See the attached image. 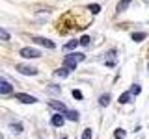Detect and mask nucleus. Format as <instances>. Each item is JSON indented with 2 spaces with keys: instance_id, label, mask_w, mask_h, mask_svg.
I'll return each mask as SVG.
<instances>
[{
  "instance_id": "obj_10",
  "label": "nucleus",
  "mask_w": 149,
  "mask_h": 139,
  "mask_svg": "<svg viewBox=\"0 0 149 139\" xmlns=\"http://www.w3.org/2000/svg\"><path fill=\"white\" fill-rule=\"evenodd\" d=\"M69 74V71L65 67H62V69H58V71H54V76H58V78H65Z\"/></svg>"
},
{
  "instance_id": "obj_19",
  "label": "nucleus",
  "mask_w": 149,
  "mask_h": 139,
  "mask_svg": "<svg viewBox=\"0 0 149 139\" xmlns=\"http://www.w3.org/2000/svg\"><path fill=\"white\" fill-rule=\"evenodd\" d=\"M90 41H91L90 35H84L82 39H80V45H82V46H90Z\"/></svg>"
},
{
  "instance_id": "obj_24",
  "label": "nucleus",
  "mask_w": 149,
  "mask_h": 139,
  "mask_svg": "<svg viewBox=\"0 0 149 139\" xmlns=\"http://www.w3.org/2000/svg\"><path fill=\"white\" fill-rule=\"evenodd\" d=\"M147 69H149V65H147Z\"/></svg>"
},
{
  "instance_id": "obj_2",
  "label": "nucleus",
  "mask_w": 149,
  "mask_h": 139,
  "mask_svg": "<svg viewBox=\"0 0 149 139\" xmlns=\"http://www.w3.org/2000/svg\"><path fill=\"white\" fill-rule=\"evenodd\" d=\"M15 69L21 74H26V76H36L37 74V69L36 67H32V65H24V63H19V65H15Z\"/></svg>"
},
{
  "instance_id": "obj_8",
  "label": "nucleus",
  "mask_w": 149,
  "mask_h": 139,
  "mask_svg": "<svg viewBox=\"0 0 149 139\" xmlns=\"http://www.w3.org/2000/svg\"><path fill=\"white\" fill-rule=\"evenodd\" d=\"M50 122L54 124V126H63V122H65V117L62 113H56V115H52V120Z\"/></svg>"
},
{
  "instance_id": "obj_18",
  "label": "nucleus",
  "mask_w": 149,
  "mask_h": 139,
  "mask_svg": "<svg viewBox=\"0 0 149 139\" xmlns=\"http://www.w3.org/2000/svg\"><path fill=\"white\" fill-rule=\"evenodd\" d=\"M90 11L93 13V15H97V13L101 11V6H99V4H91V6H90Z\"/></svg>"
},
{
  "instance_id": "obj_22",
  "label": "nucleus",
  "mask_w": 149,
  "mask_h": 139,
  "mask_svg": "<svg viewBox=\"0 0 149 139\" xmlns=\"http://www.w3.org/2000/svg\"><path fill=\"white\" fill-rule=\"evenodd\" d=\"M140 91H142L140 85H132V87H130V93H132V95H140Z\"/></svg>"
},
{
  "instance_id": "obj_21",
  "label": "nucleus",
  "mask_w": 149,
  "mask_h": 139,
  "mask_svg": "<svg viewBox=\"0 0 149 139\" xmlns=\"http://www.w3.org/2000/svg\"><path fill=\"white\" fill-rule=\"evenodd\" d=\"M0 37H2V39H4V41H8V39H9V35H8V32H6V30H4V28H0Z\"/></svg>"
},
{
  "instance_id": "obj_1",
  "label": "nucleus",
  "mask_w": 149,
  "mask_h": 139,
  "mask_svg": "<svg viewBox=\"0 0 149 139\" xmlns=\"http://www.w3.org/2000/svg\"><path fill=\"white\" fill-rule=\"evenodd\" d=\"M22 56L24 59H36V58H41V52L37 48H32V46H26V48H21V52H19Z\"/></svg>"
},
{
  "instance_id": "obj_3",
  "label": "nucleus",
  "mask_w": 149,
  "mask_h": 139,
  "mask_svg": "<svg viewBox=\"0 0 149 139\" xmlns=\"http://www.w3.org/2000/svg\"><path fill=\"white\" fill-rule=\"evenodd\" d=\"M15 98H17V100H21L22 104H36V102H37L36 96L26 95V93H17V95H15Z\"/></svg>"
},
{
  "instance_id": "obj_14",
  "label": "nucleus",
  "mask_w": 149,
  "mask_h": 139,
  "mask_svg": "<svg viewBox=\"0 0 149 139\" xmlns=\"http://www.w3.org/2000/svg\"><path fill=\"white\" fill-rule=\"evenodd\" d=\"M142 39H146V34H143V32H138V34H132V41H136V43H140Z\"/></svg>"
},
{
  "instance_id": "obj_7",
  "label": "nucleus",
  "mask_w": 149,
  "mask_h": 139,
  "mask_svg": "<svg viewBox=\"0 0 149 139\" xmlns=\"http://www.w3.org/2000/svg\"><path fill=\"white\" fill-rule=\"evenodd\" d=\"M0 93H2V95H11V93H13V87L9 85L6 80H2V82H0Z\"/></svg>"
},
{
  "instance_id": "obj_4",
  "label": "nucleus",
  "mask_w": 149,
  "mask_h": 139,
  "mask_svg": "<svg viewBox=\"0 0 149 139\" xmlns=\"http://www.w3.org/2000/svg\"><path fill=\"white\" fill-rule=\"evenodd\" d=\"M77 63H78V61L73 58L71 54H69V56H65V59H63V67L67 69V71H74V69H77Z\"/></svg>"
},
{
  "instance_id": "obj_6",
  "label": "nucleus",
  "mask_w": 149,
  "mask_h": 139,
  "mask_svg": "<svg viewBox=\"0 0 149 139\" xmlns=\"http://www.w3.org/2000/svg\"><path fill=\"white\" fill-rule=\"evenodd\" d=\"M49 106H50V108H54V109H58V113H67V111H69L67 108H65L63 102H58V100H50Z\"/></svg>"
},
{
  "instance_id": "obj_16",
  "label": "nucleus",
  "mask_w": 149,
  "mask_h": 139,
  "mask_svg": "<svg viewBox=\"0 0 149 139\" xmlns=\"http://www.w3.org/2000/svg\"><path fill=\"white\" fill-rule=\"evenodd\" d=\"M129 4H130V0H121L118 4V11H125V8H127Z\"/></svg>"
},
{
  "instance_id": "obj_5",
  "label": "nucleus",
  "mask_w": 149,
  "mask_h": 139,
  "mask_svg": "<svg viewBox=\"0 0 149 139\" xmlns=\"http://www.w3.org/2000/svg\"><path fill=\"white\" fill-rule=\"evenodd\" d=\"M34 43H37V45H43V46H47V48H56V45L52 43L50 39H45V37H34Z\"/></svg>"
},
{
  "instance_id": "obj_15",
  "label": "nucleus",
  "mask_w": 149,
  "mask_h": 139,
  "mask_svg": "<svg viewBox=\"0 0 149 139\" xmlns=\"http://www.w3.org/2000/svg\"><path fill=\"white\" fill-rule=\"evenodd\" d=\"M99 104L101 106H108L110 104V95H102L101 98H99Z\"/></svg>"
},
{
  "instance_id": "obj_12",
  "label": "nucleus",
  "mask_w": 149,
  "mask_h": 139,
  "mask_svg": "<svg viewBox=\"0 0 149 139\" xmlns=\"http://www.w3.org/2000/svg\"><path fill=\"white\" fill-rule=\"evenodd\" d=\"M130 95H132L130 91H129V93H123V95L119 96V104H127V102L130 100Z\"/></svg>"
},
{
  "instance_id": "obj_17",
  "label": "nucleus",
  "mask_w": 149,
  "mask_h": 139,
  "mask_svg": "<svg viewBox=\"0 0 149 139\" xmlns=\"http://www.w3.org/2000/svg\"><path fill=\"white\" fill-rule=\"evenodd\" d=\"M9 128H11L13 133H21V132H22V124H11Z\"/></svg>"
},
{
  "instance_id": "obj_20",
  "label": "nucleus",
  "mask_w": 149,
  "mask_h": 139,
  "mask_svg": "<svg viewBox=\"0 0 149 139\" xmlns=\"http://www.w3.org/2000/svg\"><path fill=\"white\" fill-rule=\"evenodd\" d=\"M91 137H93L91 130H90V128H86V130H84V133H82V139H91Z\"/></svg>"
},
{
  "instance_id": "obj_13",
  "label": "nucleus",
  "mask_w": 149,
  "mask_h": 139,
  "mask_svg": "<svg viewBox=\"0 0 149 139\" xmlns=\"http://www.w3.org/2000/svg\"><path fill=\"white\" fill-rule=\"evenodd\" d=\"M125 136H127V133H125L123 128H118V130L114 132V137H116V139H125Z\"/></svg>"
},
{
  "instance_id": "obj_11",
  "label": "nucleus",
  "mask_w": 149,
  "mask_h": 139,
  "mask_svg": "<svg viewBox=\"0 0 149 139\" xmlns=\"http://www.w3.org/2000/svg\"><path fill=\"white\" fill-rule=\"evenodd\" d=\"M65 117H67L69 120H73V122H77V120H78V111H67Z\"/></svg>"
},
{
  "instance_id": "obj_9",
  "label": "nucleus",
  "mask_w": 149,
  "mask_h": 139,
  "mask_svg": "<svg viewBox=\"0 0 149 139\" xmlns=\"http://www.w3.org/2000/svg\"><path fill=\"white\" fill-rule=\"evenodd\" d=\"M78 45H80V41H69V43L63 46V50H65V52H69V50H74Z\"/></svg>"
},
{
  "instance_id": "obj_23",
  "label": "nucleus",
  "mask_w": 149,
  "mask_h": 139,
  "mask_svg": "<svg viewBox=\"0 0 149 139\" xmlns=\"http://www.w3.org/2000/svg\"><path fill=\"white\" fill-rule=\"evenodd\" d=\"M73 96H74V98H78V100H80V98H82V93L78 91V89H73Z\"/></svg>"
}]
</instances>
